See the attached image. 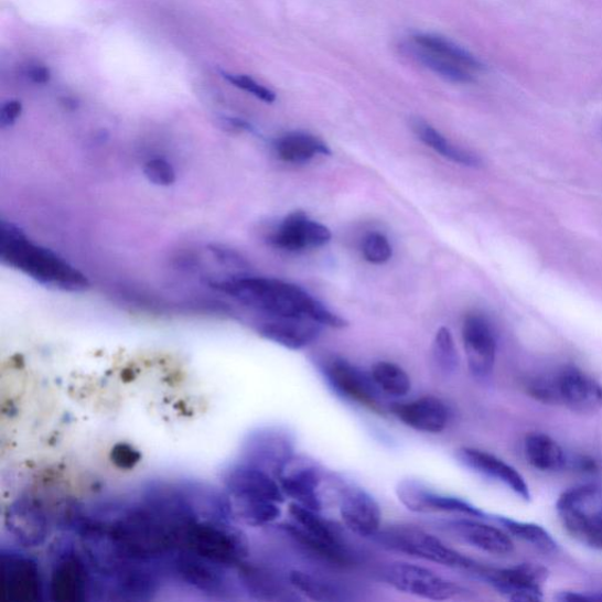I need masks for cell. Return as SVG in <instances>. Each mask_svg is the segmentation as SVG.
<instances>
[{
  "label": "cell",
  "instance_id": "cell-1",
  "mask_svg": "<svg viewBox=\"0 0 602 602\" xmlns=\"http://www.w3.org/2000/svg\"><path fill=\"white\" fill-rule=\"evenodd\" d=\"M209 287L269 318H308L322 326L345 329L346 319L330 311L318 299L291 282L235 275L209 281Z\"/></svg>",
  "mask_w": 602,
  "mask_h": 602
},
{
  "label": "cell",
  "instance_id": "cell-2",
  "mask_svg": "<svg viewBox=\"0 0 602 602\" xmlns=\"http://www.w3.org/2000/svg\"><path fill=\"white\" fill-rule=\"evenodd\" d=\"M0 259L40 286L63 292H82L90 281L58 254L33 243L20 226L0 222Z\"/></svg>",
  "mask_w": 602,
  "mask_h": 602
},
{
  "label": "cell",
  "instance_id": "cell-3",
  "mask_svg": "<svg viewBox=\"0 0 602 602\" xmlns=\"http://www.w3.org/2000/svg\"><path fill=\"white\" fill-rule=\"evenodd\" d=\"M374 539L388 551L471 572L474 577L483 568L482 563L453 550L438 537L415 526H389L380 529Z\"/></svg>",
  "mask_w": 602,
  "mask_h": 602
},
{
  "label": "cell",
  "instance_id": "cell-4",
  "mask_svg": "<svg viewBox=\"0 0 602 602\" xmlns=\"http://www.w3.org/2000/svg\"><path fill=\"white\" fill-rule=\"evenodd\" d=\"M409 50L421 65L450 83H473L484 69V65L471 52L441 35L413 34Z\"/></svg>",
  "mask_w": 602,
  "mask_h": 602
},
{
  "label": "cell",
  "instance_id": "cell-5",
  "mask_svg": "<svg viewBox=\"0 0 602 602\" xmlns=\"http://www.w3.org/2000/svg\"><path fill=\"white\" fill-rule=\"evenodd\" d=\"M557 512L574 539L602 550V486L588 484L563 492Z\"/></svg>",
  "mask_w": 602,
  "mask_h": 602
},
{
  "label": "cell",
  "instance_id": "cell-6",
  "mask_svg": "<svg viewBox=\"0 0 602 602\" xmlns=\"http://www.w3.org/2000/svg\"><path fill=\"white\" fill-rule=\"evenodd\" d=\"M381 578L389 588L424 600L453 601L467 599L472 594L458 582L409 562L388 563Z\"/></svg>",
  "mask_w": 602,
  "mask_h": 602
},
{
  "label": "cell",
  "instance_id": "cell-7",
  "mask_svg": "<svg viewBox=\"0 0 602 602\" xmlns=\"http://www.w3.org/2000/svg\"><path fill=\"white\" fill-rule=\"evenodd\" d=\"M475 577L509 601L537 602L542 600V583L548 572L536 563H520L508 569L483 566Z\"/></svg>",
  "mask_w": 602,
  "mask_h": 602
},
{
  "label": "cell",
  "instance_id": "cell-8",
  "mask_svg": "<svg viewBox=\"0 0 602 602\" xmlns=\"http://www.w3.org/2000/svg\"><path fill=\"white\" fill-rule=\"evenodd\" d=\"M396 493L399 502L407 509L416 513H452V515L483 520H490L492 517L471 503L453 497V495L437 492L419 481L399 482Z\"/></svg>",
  "mask_w": 602,
  "mask_h": 602
},
{
  "label": "cell",
  "instance_id": "cell-9",
  "mask_svg": "<svg viewBox=\"0 0 602 602\" xmlns=\"http://www.w3.org/2000/svg\"><path fill=\"white\" fill-rule=\"evenodd\" d=\"M0 593L6 602H35L43 593L40 568L32 559L3 552L0 561Z\"/></svg>",
  "mask_w": 602,
  "mask_h": 602
},
{
  "label": "cell",
  "instance_id": "cell-10",
  "mask_svg": "<svg viewBox=\"0 0 602 602\" xmlns=\"http://www.w3.org/2000/svg\"><path fill=\"white\" fill-rule=\"evenodd\" d=\"M225 484L236 501L237 508L260 503L286 502V494L278 481H275L268 471L249 463L229 470Z\"/></svg>",
  "mask_w": 602,
  "mask_h": 602
},
{
  "label": "cell",
  "instance_id": "cell-11",
  "mask_svg": "<svg viewBox=\"0 0 602 602\" xmlns=\"http://www.w3.org/2000/svg\"><path fill=\"white\" fill-rule=\"evenodd\" d=\"M463 342L471 375L486 381L492 377L497 359V340L485 316L471 313L465 318Z\"/></svg>",
  "mask_w": 602,
  "mask_h": 602
},
{
  "label": "cell",
  "instance_id": "cell-12",
  "mask_svg": "<svg viewBox=\"0 0 602 602\" xmlns=\"http://www.w3.org/2000/svg\"><path fill=\"white\" fill-rule=\"evenodd\" d=\"M324 370L329 384L336 394L366 407L369 411L384 413L379 389L370 375L367 376L361 368L344 359L331 361Z\"/></svg>",
  "mask_w": 602,
  "mask_h": 602
},
{
  "label": "cell",
  "instance_id": "cell-13",
  "mask_svg": "<svg viewBox=\"0 0 602 602\" xmlns=\"http://www.w3.org/2000/svg\"><path fill=\"white\" fill-rule=\"evenodd\" d=\"M92 576L84 559L68 548L57 557L53 565L50 593L60 602H79L90 593Z\"/></svg>",
  "mask_w": 602,
  "mask_h": 602
},
{
  "label": "cell",
  "instance_id": "cell-14",
  "mask_svg": "<svg viewBox=\"0 0 602 602\" xmlns=\"http://www.w3.org/2000/svg\"><path fill=\"white\" fill-rule=\"evenodd\" d=\"M277 481L286 495L294 503L321 512L323 503L319 487L323 482V472L309 460L292 458L277 474Z\"/></svg>",
  "mask_w": 602,
  "mask_h": 602
},
{
  "label": "cell",
  "instance_id": "cell-15",
  "mask_svg": "<svg viewBox=\"0 0 602 602\" xmlns=\"http://www.w3.org/2000/svg\"><path fill=\"white\" fill-rule=\"evenodd\" d=\"M555 378L559 404L581 415H592L602 409V385L587 372L568 366Z\"/></svg>",
  "mask_w": 602,
  "mask_h": 602
},
{
  "label": "cell",
  "instance_id": "cell-16",
  "mask_svg": "<svg viewBox=\"0 0 602 602\" xmlns=\"http://www.w3.org/2000/svg\"><path fill=\"white\" fill-rule=\"evenodd\" d=\"M340 515L352 534L374 538L381 529L379 504L365 490L344 486L340 491Z\"/></svg>",
  "mask_w": 602,
  "mask_h": 602
},
{
  "label": "cell",
  "instance_id": "cell-17",
  "mask_svg": "<svg viewBox=\"0 0 602 602\" xmlns=\"http://www.w3.org/2000/svg\"><path fill=\"white\" fill-rule=\"evenodd\" d=\"M330 229L308 217L304 212L297 211L289 215L277 228L271 241L280 250L289 252L318 249L330 243Z\"/></svg>",
  "mask_w": 602,
  "mask_h": 602
},
{
  "label": "cell",
  "instance_id": "cell-18",
  "mask_svg": "<svg viewBox=\"0 0 602 602\" xmlns=\"http://www.w3.org/2000/svg\"><path fill=\"white\" fill-rule=\"evenodd\" d=\"M440 527L458 540L493 556H508L515 551V544L508 535L483 519H453L441 523Z\"/></svg>",
  "mask_w": 602,
  "mask_h": 602
},
{
  "label": "cell",
  "instance_id": "cell-19",
  "mask_svg": "<svg viewBox=\"0 0 602 602\" xmlns=\"http://www.w3.org/2000/svg\"><path fill=\"white\" fill-rule=\"evenodd\" d=\"M456 458L465 467L505 485L523 501H530V491L524 476L501 458L473 448L458 450Z\"/></svg>",
  "mask_w": 602,
  "mask_h": 602
},
{
  "label": "cell",
  "instance_id": "cell-20",
  "mask_svg": "<svg viewBox=\"0 0 602 602\" xmlns=\"http://www.w3.org/2000/svg\"><path fill=\"white\" fill-rule=\"evenodd\" d=\"M391 411L405 427L422 433H441L451 419L449 406L431 396L397 404Z\"/></svg>",
  "mask_w": 602,
  "mask_h": 602
},
{
  "label": "cell",
  "instance_id": "cell-21",
  "mask_svg": "<svg viewBox=\"0 0 602 602\" xmlns=\"http://www.w3.org/2000/svg\"><path fill=\"white\" fill-rule=\"evenodd\" d=\"M247 463L265 471L271 470L276 476L293 454V442L286 432L267 430L252 436L247 444Z\"/></svg>",
  "mask_w": 602,
  "mask_h": 602
},
{
  "label": "cell",
  "instance_id": "cell-22",
  "mask_svg": "<svg viewBox=\"0 0 602 602\" xmlns=\"http://www.w3.org/2000/svg\"><path fill=\"white\" fill-rule=\"evenodd\" d=\"M321 327L308 318H270L259 325L258 331L264 338L295 351L316 341Z\"/></svg>",
  "mask_w": 602,
  "mask_h": 602
},
{
  "label": "cell",
  "instance_id": "cell-23",
  "mask_svg": "<svg viewBox=\"0 0 602 602\" xmlns=\"http://www.w3.org/2000/svg\"><path fill=\"white\" fill-rule=\"evenodd\" d=\"M172 573L201 591L221 593L225 589L223 568L197 556L180 552L170 563Z\"/></svg>",
  "mask_w": 602,
  "mask_h": 602
},
{
  "label": "cell",
  "instance_id": "cell-24",
  "mask_svg": "<svg viewBox=\"0 0 602 602\" xmlns=\"http://www.w3.org/2000/svg\"><path fill=\"white\" fill-rule=\"evenodd\" d=\"M525 455L528 463L542 472H558L569 465V456L550 436L533 433L526 437Z\"/></svg>",
  "mask_w": 602,
  "mask_h": 602
},
{
  "label": "cell",
  "instance_id": "cell-25",
  "mask_svg": "<svg viewBox=\"0 0 602 602\" xmlns=\"http://www.w3.org/2000/svg\"><path fill=\"white\" fill-rule=\"evenodd\" d=\"M276 151L281 161L291 164L310 162L318 155H330L331 150L322 139L307 132H290L280 137Z\"/></svg>",
  "mask_w": 602,
  "mask_h": 602
},
{
  "label": "cell",
  "instance_id": "cell-26",
  "mask_svg": "<svg viewBox=\"0 0 602 602\" xmlns=\"http://www.w3.org/2000/svg\"><path fill=\"white\" fill-rule=\"evenodd\" d=\"M413 130L423 144H427L440 155L449 159V161L467 168L482 166V159L462 148L451 143V141L437 131L430 123L416 120Z\"/></svg>",
  "mask_w": 602,
  "mask_h": 602
},
{
  "label": "cell",
  "instance_id": "cell-27",
  "mask_svg": "<svg viewBox=\"0 0 602 602\" xmlns=\"http://www.w3.org/2000/svg\"><path fill=\"white\" fill-rule=\"evenodd\" d=\"M281 527L295 542L307 548L312 555L340 566H347L351 563L350 553L344 545H334L313 537L294 523L286 524Z\"/></svg>",
  "mask_w": 602,
  "mask_h": 602
},
{
  "label": "cell",
  "instance_id": "cell-28",
  "mask_svg": "<svg viewBox=\"0 0 602 602\" xmlns=\"http://www.w3.org/2000/svg\"><path fill=\"white\" fill-rule=\"evenodd\" d=\"M290 585L300 594L312 601L334 602L346 598L343 591L334 583L316 574L305 571H292L289 576Z\"/></svg>",
  "mask_w": 602,
  "mask_h": 602
},
{
  "label": "cell",
  "instance_id": "cell-29",
  "mask_svg": "<svg viewBox=\"0 0 602 602\" xmlns=\"http://www.w3.org/2000/svg\"><path fill=\"white\" fill-rule=\"evenodd\" d=\"M10 520L17 530V536L25 542L40 544L45 536L46 520L41 508L33 503H18L13 508Z\"/></svg>",
  "mask_w": 602,
  "mask_h": 602
},
{
  "label": "cell",
  "instance_id": "cell-30",
  "mask_svg": "<svg viewBox=\"0 0 602 602\" xmlns=\"http://www.w3.org/2000/svg\"><path fill=\"white\" fill-rule=\"evenodd\" d=\"M492 520L501 524L509 535L533 545L542 553H556L558 544L547 530L534 523H524L502 516H492Z\"/></svg>",
  "mask_w": 602,
  "mask_h": 602
},
{
  "label": "cell",
  "instance_id": "cell-31",
  "mask_svg": "<svg viewBox=\"0 0 602 602\" xmlns=\"http://www.w3.org/2000/svg\"><path fill=\"white\" fill-rule=\"evenodd\" d=\"M372 380L379 391L393 396L405 397L411 393L412 381L406 370L389 362H379L370 370Z\"/></svg>",
  "mask_w": 602,
  "mask_h": 602
},
{
  "label": "cell",
  "instance_id": "cell-32",
  "mask_svg": "<svg viewBox=\"0 0 602 602\" xmlns=\"http://www.w3.org/2000/svg\"><path fill=\"white\" fill-rule=\"evenodd\" d=\"M293 523L309 535L334 545H343L333 526L319 516V512L303 505L292 503L289 506Z\"/></svg>",
  "mask_w": 602,
  "mask_h": 602
},
{
  "label": "cell",
  "instance_id": "cell-33",
  "mask_svg": "<svg viewBox=\"0 0 602 602\" xmlns=\"http://www.w3.org/2000/svg\"><path fill=\"white\" fill-rule=\"evenodd\" d=\"M433 362L439 374L452 376L458 367L459 357L452 332L448 327H440L436 333L433 347Z\"/></svg>",
  "mask_w": 602,
  "mask_h": 602
},
{
  "label": "cell",
  "instance_id": "cell-34",
  "mask_svg": "<svg viewBox=\"0 0 602 602\" xmlns=\"http://www.w3.org/2000/svg\"><path fill=\"white\" fill-rule=\"evenodd\" d=\"M243 580L247 589L259 598L267 600H280L287 593L284 587L270 573L243 566Z\"/></svg>",
  "mask_w": 602,
  "mask_h": 602
},
{
  "label": "cell",
  "instance_id": "cell-35",
  "mask_svg": "<svg viewBox=\"0 0 602 602\" xmlns=\"http://www.w3.org/2000/svg\"><path fill=\"white\" fill-rule=\"evenodd\" d=\"M393 246L388 239L379 234L372 233L367 235L363 241L364 258L375 265H381L393 258Z\"/></svg>",
  "mask_w": 602,
  "mask_h": 602
},
{
  "label": "cell",
  "instance_id": "cell-36",
  "mask_svg": "<svg viewBox=\"0 0 602 602\" xmlns=\"http://www.w3.org/2000/svg\"><path fill=\"white\" fill-rule=\"evenodd\" d=\"M221 74L228 83H232L234 86L240 88V90L255 96L259 100L268 104L276 101V94L254 78L246 75L229 74L226 71H221Z\"/></svg>",
  "mask_w": 602,
  "mask_h": 602
},
{
  "label": "cell",
  "instance_id": "cell-37",
  "mask_svg": "<svg viewBox=\"0 0 602 602\" xmlns=\"http://www.w3.org/2000/svg\"><path fill=\"white\" fill-rule=\"evenodd\" d=\"M144 175L147 180L157 186H171L176 181V173L173 166L163 158L151 159L144 165Z\"/></svg>",
  "mask_w": 602,
  "mask_h": 602
},
{
  "label": "cell",
  "instance_id": "cell-38",
  "mask_svg": "<svg viewBox=\"0 0 602 602\" xmlns=\"http://www.w3.org/2000/svg\"><path fill=\"white\" fill-rule=\"evenodd\" d=\"M530 397L544 404H559L556 378H537L527 384Z\"/></svg>",
  "mask_w": 602,
  "mask_h": 602
},
{
  "label": "cell",
  "instance_id": "cell-39",
  "mask_svg": "<svg viewBox=\"0 0 602 602\" xmlns=\"http://www.w3.org/2000/svg\"><path fill=\"white\" fill-rule=\"evenodd\" d=\"M112 460L119 469L129 470L139 463L140 454L128 444H118L112 450Z\"/></svg>",
  "mask_w": 602,
  "mask_h": 602
},
{
  "label": "cell",
  "instance_id": "cell-40",
  "mask_svg": "<svg viewBox=\"0 0 602 602\" xmlns=\"http://www.w3.org/2000/svg\"><path fill=\"white\" fill-rule=\"evenodd\" d=\"M209 251L226 267L244 269L246 268L247 262L234 250L227 249V247L222 245H212L209 246Z\"/></svg>",
  "mask_w": 602,
  "mask_h": 602
},
{
  "label": "cell",
  "instance_id": "cell-41",
  "mask_svg": "<svg viewBox=\"0 0 602 602\" xmlns=\"http://www.w3.org/2000/svg\"><path fill=\"white\" fill-rule=\"evenodd\" d=\"M22 111L23 106L21 101L9 100L4 103L2 109H0V127L3 129L13 127L18 118L21 117Z\"/></svg>",
  "mask_w": 602,
  "mask_h": 602
},
{
  "label": "cell",
  "instance_id": "cell-42",
  "mask_svg": "<svg viewBox=\"0 0 602 602\" xmlns=\"http://www.w3.org/2000/svg\"><path fill=\"white\" fill-rule=\"evenodd\" d=\"M24 76L33 84L45 85L51 79V73L46 65L40 62H31L24 68Z\"/></svg>",
  "mask_w": 602,
  "mask_h": 602
},
{
  "label": "cell",
  "instance_id": "cell-43",
  "mask_svg": "<svg viewBox=\"0 0 602 602\" xmlns=\"http://www.w3.org/2000/svg\"><path fill=\"white\" fill-rule=\"evenodd\" d=\"M569 465L583 473H595L599 471L595 460L585 455H579L574 460L569 459Z\"/></svg>",
  "mask_w": 602,
  "mask_h": 602
},
{
  "label": "cell",
  "instance_id": "cell-44",
  "mask_svg": "<svg viewBox=\"0 0 602 602\" xmlns=\"http://www.w3.org/2000/svg\"><path fill=\"white\" fill-rule=\"evenodd\" d=\"M585 601H587V602L602 601V592H599V593H585Z\"/></svg>",
  "mask_w": 602,
  "mask_h": 602
}]
</instances>
